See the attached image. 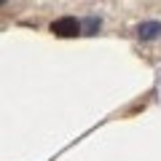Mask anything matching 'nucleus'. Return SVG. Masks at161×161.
I'll list each match as a JSON object with an SVG mask.
<instances>
[{
    "mask_svg": "<svg viewBox=\"0 0 161 161\" xmlns=\"http://www.w3.org/2000/svg\"><path fill=\"white\" fill-rule=\"evenodd\" d=\"M51 32L57 38H75V35H80V22L75 16H62L51 22Z\"/></svg>",
    "mask_w": 161,
    "mask_h": 161,
    "instance_id": "f257e3e1",
    "label": "nucleus"
},
{
    "mask_svg": "<svg viewBox=\"0 0 161 161\" xmlns=\"http://www.w3.org/2000/svg\"><path fill=\"white\" fill-rule=\"evenodd\" d=\"M161 35V22H142L137 27V38L140 40H156Z\"/></svg>",
    "mask_w": 161,
    "mask_h": 161,
    "instance_id": "f03ea898",
    "label": "nucleus"
},
{
    "mask_svg": "<svg viewBox=\"0 0 161 161\" xmlns=\"http://www.w3.org/2000/svg\"><path fill=\"white\" fill-rule=\"evenodd\" d=\"M3 3H6V0H0V6H3Z\"/></svg>",
    "mask_w": 161,
    "mask_h": 161,
    "instance_id": "7ed1b4c3",
    "label": "nucleus"
}]
</instances>
